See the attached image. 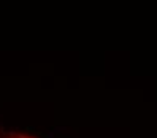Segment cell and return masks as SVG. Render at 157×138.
<instances>
[{"instance_id":"obj_1","label":"cell","mask_w":157,"mask_h":138,"mask_svg":"<svg viewBox=\"0 0 157 138\" xmlns=\"http://www.w3.org/2000/svg\"><path fill=\"white\" fill-rule=\"evenodd\" d=\"M67 130V127H63V126H56L54 129H53V132L57 135V133H62V132H65Z\"/></svg>"},{"instance_id":"obj_4","label":"cell","mask_w":157,"mask_h":138,"mask_svg":"<svg viewBox=\"0 0 157 138\" xmlns=\"http://www.w3.org/2000/svg\"><path fill=\"white\" fill-rule=\"evenodd\" d=\"M2 118H3V114H0V119H2Z\"/></svg>"},{"instance_id":"obj_3","label":"cell","mask_w":157,"mask_h":138,"mask_svg":"<svg viewBox=\"0 0 157 138\" xmlns=\"http://www.w3.org/2000/svg\"><path fill=\"white\" fill-rule=\"evenodd\" d=\"M6 135H8V136H18V132H16V130H8Z\"/></svg>"},{"instance_id":"obj_5","label":"cell","mask_w":157,"mask_h":138,"mask_svg":"<svg viewBox=\"0 0 157 138\" xmlns=\"http://www.w3.org/2000/svg\"><path fill=\"white\" fill-rule=\"evenodd\" d=\"M27 138H33V136H27Z\"/></svg>"},{"instance_id":"obj_2","label":"cell","mask_w":157,"mask_h":138,"mask_svg":"<svg viewBox=\"0 0 157 138\" xmlns=\"http://www.w3.org/2000/svg\"><path fill=\"white\" fill-rule=\"evenodd\" d=\"M26 130H27V132H30V133H37L35 127H32V126H27V127H26Z\"/></svg>"}]
</instances>
